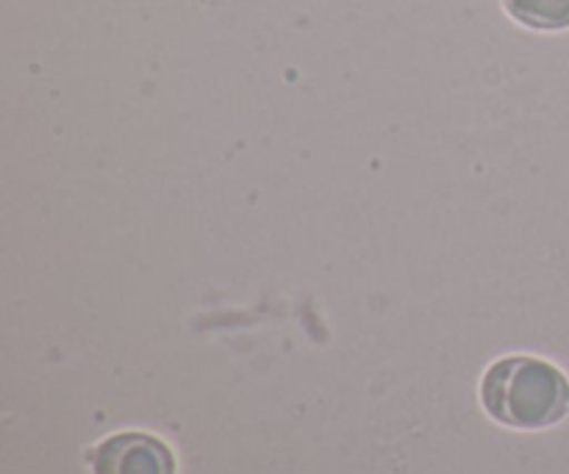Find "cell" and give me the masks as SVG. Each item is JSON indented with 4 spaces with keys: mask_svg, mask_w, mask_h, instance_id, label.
<instances>
[{
    "mask_svg": "<svg viewBox=\"0 0 569 474\" xmlns=\"http://www.w3.org/2000/svg\"><path fill=\"white\" fill-rule=\"evenodd\" d=\"M503 6L526 28H537V31L569 28V0H503Z\"/></svg>",
    "mask_w": 569,
    "mask_h": 474,
    "instance_id": "3957f363",
    "label": "cell"
},
{
    "mask_svg": "<svg viewBox=\"0 0 569 474\" xmlns=\"http://www.w3.org/2000/svg\"><path fill=\"white\" fill-rule=\"evenodd\" d=\"M94 474H176L172 450L150 433H117L87 455Z\"/></svg>",
    "mask_w": 569,
    "mask_h": 474,
    "instance_id": "7a4b0ae2",
    "label": "cell"
},
{
    "mask_svg": "<svg viewBox=\"0 0 569 474\" xmlns=\"http://www.w3.org/2000/svg\"><path fill=\"white\" fill-rule=\"evenodd\" d=\"M481 403L515 431H545L569 414V381L559 366L531 355L495 361L481 381Z\"/></svg>",
    "mask_w": 569,
    "mask_h": 474,
    "instance_id": "6da1fadb",
    "label": "cell"
}]
</instances>
